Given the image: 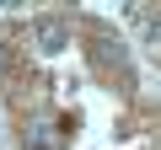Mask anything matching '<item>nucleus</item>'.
Wrapping results in <instances>:
<instances>
[{"mask_svg": "<svg viewBox=\"0 0 161 150\" xmlns=\"http://www.w3.org/2000/svg\"><path fill=\"white\" fill-rule=\"evenodd\" d=\"M134 22L145 27V38H150V43H161V16H145V11H134Z\"/></svg>", "mask_w": 161, "mask_h": 150, "instance_id": "3", "label": "nucleus"}, {"mask_svg": "<svg viewBox=\"0 0 161 150\" xmlns=\"http://www.w3.org/2000/svg\"><path fill=\"white\" fill-rule=\"evenodd\" d=\"M97 59H102V64H124V54H118V43H97Z\"/></svg>", "mask_w": 161, "mask_h": 150, "instance_id": "4", "label": "nucleus"}, {"mask_svg": "<svg viewBox=\"0 0 161 150\" xmlns=\"http://www.w3.org/2000/svg\"><path fill=\"white\" fill-rule=\"evenodd\" d=\"M32 38H38L43 54H59V48L70 43V22H59V16H38V22H32Z\"/></svg>", "mask_w": 161, "mask_h": 150, "instance_id": "1", "label": "nucleus"}, {"mask_svg": "<svg viewBox=\"0 0 161 150\" xmlns=\"http://www.w3.org/2000/svg\"><path fill=\"white\" fill-rule=\"evenodd\" d=\"M54 139H59V134H54V123H48V118H32V129H27V145H32V150H48Z\"/></svg>", "mask_w": 161, "mask_h": 150, "instance_id": "2", "label": "nucleus"}]
</instances>
